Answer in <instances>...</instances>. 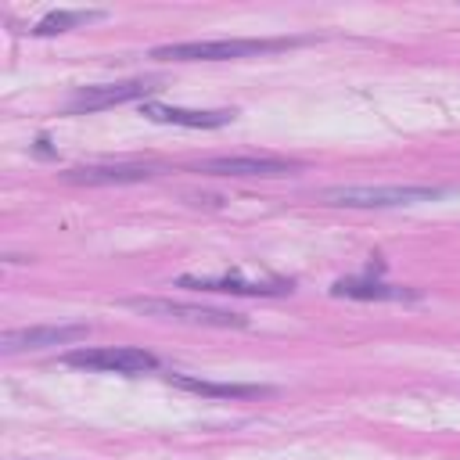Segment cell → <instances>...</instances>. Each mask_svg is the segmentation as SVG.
I'll return each mask as SVG.
<instances>
[{
  "label": "cell",
  "instance_id": "6da1fadb",
  "mask_svg": "<svg viewBox=\"0 0 460 460\" xmlns=\"http://www.w3.org/2000/svg\"><path fill=\"white\" fill-rule=\"evenodd\" d=\"M305 43L302 36H237V40H187V43H165L155 47L147 58L155 61H237V58H259V54H277L288 47Z\"/></svg>",
  "mask_w": 460,
  "mask_h": 460
},
{
  "label": "cell",
  "instance_id": "7a4b0ae2",
  "mask_svg": "<svg viewBox=\"0 0 460 460\" xmlns=\"http://www.w3.org/2000/svg\"><path fill=\"white\" fill-rule=\"evenodd\" d=\"M449 187L435 183H349V187H323L320 201L334 208H402V205H420V201H438L446 198Z\"/></svg>",
  "mask_w": 460,
  "mask_h": 460
},
{
  "label": "cell",
  "instance_id": "3957f363",
  "mask_svg": "<svg viewBox=\"0 0 460 460\" xmlns=\"http://www.w3.org/2000/svg\"><path fill=\"white\" fill-rule=\"evenodd\" d=\"M122 309H133L140 316L155 320H172V323H190V327H248V316L234 309H216V305H194V302H176V298H158V295H133L119 298Z\"/></svg>",
  "mask_w": 460,
  "mask_h": 460
},
{
  "label": "cell",
  "instance_id": "277c9868",
  "mask_svg": "<svg viewBox=\"0 0 460 460\" xmlns=\"http://www.w3.org/2000/svg\"><path fill=\"white\" fill-rule=\"evenodd\" d=\"M68 367L101 370V374H147L158 370V356L133 345H104V349H72L65 352Z\"/></svg>",
  "mask_w": 460,
  "mask_h": 460
},
{
  "label": "cell",
  "instance_id": "5b68a950",
  "mask_svg": "<svg viewBox=\"0 0 460 460\" xmlns=\"http://www.w3.org/2000/svg\"><path fill=\"white\" fill-rule=\"evenodd\" d=\"M158 86L151 79H122V83H97V86H79L65 111L68 115H86V111H104V108H115V104H129V101H147Z\"/></svg>",
  "mask_w": 460,
  "mask_h": 460
},
{
  "label": "cell",
  "instance_id": "8992f818",
  "mask_svg": "<svg viewBox=\"0 0 460 460\" xmlns=\"http://www.w3.org/2000/svg\"><path fill=\"white\" fill-rule=\"evenodd\" d=\"M90 334L86 323H32V327H11L0 338V352L14 356V352H36V349H50V345H72L83 341Z\"/></svg>",
  "mask_w": 460,
  "mask_h": 460
},
{
  "label": "cell",
  "instance_id": "52a82bcc",
  "mask_svg": "<svg viewBox=\"0 0 460 460\" xmlns=\"http://www.w3.org/2000/svg\"><path fill=\"white\" fill-rule=\"evenodd\" d=\"M176 288H190V291H223V295H252V298H277V295H291L295 284L291 280H248L237 273H223V277H194L183 273L176 277Z\"/></svg>",
  "mask_w": 460,
  "mask_h": 460
},
{
  "label": "cell",
  "instance_id": "ba28073f",
  "mask_svg": "<svg viewBox=\"0 0 460 460\" xmlns=\"http://www.w3.org/2000/svg\"><path fill=\"white\" fill-rule=\"evenodd\" d=\"M198 172L208 176H288L298 169V162H284V158H270V155H219V158H205L194 165Z\"/></svg>",
  "mask_w": 460,
  "mask_h": 460
},
{
  "label": "cell",
  "instance_id": "9c48e42d",
  "mask_svg": "<svg viewBox=\"0 0 460 460\" xmlns=\"http://www.w3.org/2000/svg\"><path fill=\"white\" fill-rule=\"evenodd\" d=\"M140 115L162 126H183V129H219L230 126L237 119L234 108H216V111H201V108H176V104H158V101H144Z\"/></svg>",
  "mask_w": 460,
  "mask_h": 460
},
{
  "label": "cell",
  "instance_id": "30bf717a",
  "mask_svg": "<svg viewBox=\"0 0 460 460\" xmlns=\"http://www.w3.org/2000/svg\"><path fill=\"white\" fill-rule=\"evenodd\" d=\"M172 388L205 395V399H259V395H273L270 385H244V381H208V377H194V374H165Z\"/></svg>",
  "mask_w": 460,
  "mask_h": 460
},
{
  "label": "cell",
  "instance_id": "8fae6325",
  "mask_svg": "<svg viewBox=\"0 0 460 460\" xmlns=\"http://www.w3.org/2000/svg\"><path fill=\"white\" fill-rule=\"evenodd\" d=\"M331 295L356 298V302H413V298H420V291H413V288H399V284H385V280H370V277H341L331 284Z\"/></svg>",
  "mask_w": 460,
  "mask_h": 460
},
{
  "label": "cell",
  "instance_id": "7c38bea8",
  "mask_svg": "<svg viewBox=\"0 0 460 460\" xmlns=\"http://www.w3.org/2000/svg\"><path fill=\"white\" fill-rule=\"evenodd\" d=\"M155 169L147 165H126V162H115V165H75L68 172H61V180L68 183H86V187H108V183H144L151 180Z\"/></svg>",
  "mask_w": 460,
  "mask_h": 460
},
{
  "label": "cell",
  "instance_id": "4fadbf2b",
  "mask_svg": "<svg viewBox=\"0 0 460 460\" xmlns=\"http://www.w3.org/2000/svg\"><path fill=\"white\" fill-rule=\"evenodd\" d=\"M101 18H104V11H97V7H93V11H90V7H86V11H83V7H79V11H47L29 32H32V36H58V32H68V29H75V25H90V22H101Z\"/></svg>",
  "mask_w": 460,
  "mask_h": 460
}]
</instances>
